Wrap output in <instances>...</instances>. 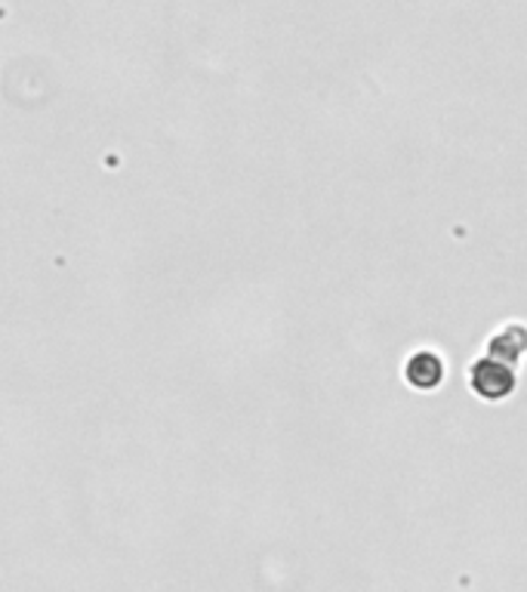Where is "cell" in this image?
<instances>
[{
    "mask_svg": "<svg viewBox=\"0 0 527 592\" xmlns=\"http://www.w3.org/2000/svg\"><path fill=\"white\" fill-rule=\"evenodd\" d=\"M465 383H469V390L475 392L481 402H509L515 390H518V371L512 364H506V361L481 355V359L469 364Z\"/></svg>",
    "mask_w": 527,
    "mask_h": 592,
    "instance_id": "obj_1",
    "label": "cell"
},
{
    "mask_svg": "<svg viewBox=\"0 0 527 592\" xmlns=\"http://www.w3.org/2000/svg\"><path fill=\"white\" fill-rule=\"evenodd\" d=\"M448 380V361L435 346H419L404 361V383L414 392H435Z\"/></svg>",
    "mask_w": 527,
    "mask_h": 592,
    "instance_id": "obj_2",
    "label": "cell"
},
{
    "mask_svg": "<svg viewBox=\"0 0 527 592\" xmlns=\"http://www.w3.org/2000/svg\"><path fill=\"white\" fill-rule=\"evenodd\" d=\"M487 355L506 361V364H521L527 359V325L525 321H509L487 337Z\"/></svg>",
    "mask_w": 527,
    "mask_h": 592,
    "instance_id": "obj_3",
    "label": "cell"
}]
</instances>
